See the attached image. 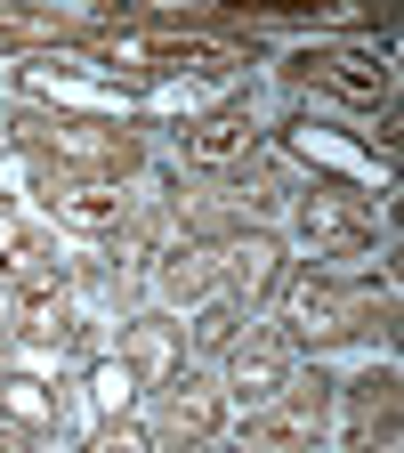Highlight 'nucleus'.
Returning a JSON list of instances; mask_svg holds the SVG:
<instances>
[{
  "instance_id": "21",
  "label": "nucleus",
  "mask_w": 404,
  "mask_h": 453,
  "mask_svg": "<svg viewBox=\"0 0 404 453\" xmlns=\"http://www.w3.org/2000/svg\"><path fill=\"white\" fill-rule=\"evenodd\" d=\"M89 453H154V445H146V437H138V429H130V421H122V429H113V421H105V429H97V445H89Z\"/></svg>"
},
{
  "instance_id": "4",
  "label": "nucleus",
  "mask_w": 404,
  "mask_h": 453,
  "mask_svg": "<svg viewBox=\"0 0 404 453\" xmlns=\"http://www.w3.org/2000/svg\"><path fill=\"white\" fill-rule=\"evenodd\" d=\"M226 388H235L251 413L275 405V396L292 388V340H283V332H251V340H235V349H226Z\"/></svg>"
},
{
  "instance_id": "17",
  "label": "nucleus",
  "mask_w": 404,
  "mask_h": 453,
  "mask_svg": "<svg viewBox=\"0 0 404 453\" xmlns=\"http://www.w3.org/2000/svg\"><path fill=\"white\" fill-rule=\"evenodd\" d=\"M122 365H130V372H170V332H162V324H138V340H130Z\"/></svg>"
},
{
  "instance_id": "18",
  "label": "nucleus",
  "mask_w": 404,
  "mask_h": 453,
  "mask_svg": "<svg viewBox=\"0 0 404 453\" xmlns=\"http://www.w3.org/2000/svg\"><path fill=\"white\" fill-rule=\"evenodd\" d=\"M162 226H170V219H122V259H154Z\"/></svg>"
},
{
  "instance_id": "19",
  "label": "nucleus",
  "mask_w": 404,
  "mask_h": 453,
  "mask_svg": "<svg viewBox=\"0 0 404 453\" xmlns=\"http://www.w3.org/2000/svg\"><path fill=\"white\" fill-rule=\"evenodd\" d=\"M194 340H202V349H235V308H202V324H194Z\"/></svg>"
},
{
  "instance_id": "14",
  "label": "nucleus",
  "mask_w": 404,
  "mask_h": 453,
  "mask_svg": "<svg viewBox=\"0 0 404 453\" xmlns=\"http://www.w3.org/2000/svg\"><path fill=\"white\" fill-rule=\"evenodd\" d=\"M0 413L25 421V429H49V421H57V396H49L41 380H0Z\"/></svg>"
},
{
  "instance_id": "6",
  "label": "nucleus",
  "mask_w": 404,
  "mask_h": 453,
  "mask_svg": "<svg viewBox=\"0 0 404 453\" xmlns=\"http://www.w3.org/2000/svg\"><path fill=\"white\" fill-rule=\"evenodd\" d=\"M364 324H372V300L339 292V283H300V300H292V332L300 340H348Z\"/></svg>"
},
{
  "instance_id": "1",
  "label": "nucleus",
  "mask_w": 404,
  "mask_h": 453,
  "mask_svg": "<svg viewBox=\"0 0 404 453\" xmlns=\"http://www.w3.org/2000/svg\"><path fill=\"white\" fill-rule=\"evenodd\" d=\"M25 146H41L65 179H122L138 170V138L113 130V122H89V113H57V122H17Z\"/></svg>"
},
{
  "instance_id": "3",
  "label": "nucleus",
  "mask_w": 404,
  "mask_h": 453,
  "mask_svg": "<svg viewBox=\"0 0 404 453\" xmlns=\"http://www.w3.org/2000/svg\"><path fill=\"white\" fill-rule=\"evenodd\" d=\"M316 429H324V380H316V388H300V380H292V396H275V405H259V413H251L243 453H308V445H316Z\"/></svg>"
},
{
  "instance_id": "13",
  "label": "nucleus",
  "mask_w": 404,
  "mask_h": 453,
  "mask_svg": "<svg viewBox=\"0 0 404 453\" xmlns=\"http://www.w3.org/2000/svg\"><path fill=\"white\" fill-rule=\"evenodd\" d=\"M210 251H170V267H162V300H202L210 292Z\"/></svg>"
},
{
  "instance_id": "2",
  "label": "nucleus",
  "mask_w": 404,
  "mask_h": 453,
  "mask_svg": "<svg viewBox=\"0 0 404 453\" xmlns=\"http://www.w3.org/2000/svg\"><path fill=\"white\" fill-rule=\"evenodd\" d=\"M97 49L113 57V65H138V73H210V65H243L235 41L187 33V25H130V33H105Z\"/></svg>"
},
{
  "instance_id": "11",
  "label": "nucleus",
  "mask_w": 404,
  "mask_h": 453,
  "mask_svg": "<svg viewBox=\"0 0 404 453\" xmlns=\"http://www.w3.org/2000/svg\"><path fill=\"white\" fill-rule=\"evenodd\" d=\"M0 283H9V292H57V283H65V259L49 243H33V235H17L0 251Z\"/></svg>"
},
{
  "instance_id": "8",
  "label": "nucleus",
  "mask_w": 404,
  "mask_h": 453,
  "mask_svg": "<svg viewBox=\"0 0 404 453\" xmlns=\"http://www.w3.org/2000/svg\"><path fill=\"white\" fill-rule=\"evenodd\" d=\"M218 429V388L210 380H170V396H162V437H179V445H202Z\"/></svg>"
},
{
  "instance_id": "10",
  "label": "nucleus",
  "mask_w": 404,
  "mask_h": 453,
  "mask_svg": "<svg viewBox=\"0 0 404 453\" xmlns=\"http://www.w3.org/2000/svg\"><path fill=\"white\" fill-rule=\"evenodd\" d=\"M210 259H226V275H235V292H251V300L283 283V251H275L267 235H235L226 251H210Z\"/></svg>"
},
{
  "instance_id": "5",
  "label": "nucleus",
  "mask_w": 404,
  "mask_h": 453,
  "mask_svg": "<svg viewBox=\"0 0 404 453\" xmlns=\"http://www.w3.org/2000/svg\"><path fill=\"white\" fill-rule=\"evenodd\" d=\"M300 81L348 97V105H388V65L364 57V49H316V57H300Z\"/></svg>"
},
{
  "instance_id": "22",
  "label": "nucleus",
  "mask_w": 404,
  "mask_h": 453,
  "mask_svg": "<svg viewBox=\"0 0 404 453\" xmlns=\"http://www.w3.org/2000/svg\"><path fill=\"white\" fill-rule=\"evenodd\" d=\"M9 243H17V211L0 203V251H9Z\"/></svg>"
},
{
  "instance_id": "16",
  "label": "nucleus",
  "mask_w": 404,
  "mask_h": 453,
  "mask_svg": "<svg viewBox=\"0 0 404 453\" xmlns=\"http://www.w3.org/2000/svg\"><path fill=\"white\" fill-rule=\"evenodd\" d=\"M25 332H33V340H49V349H73V340H81V324H73V308H57V300H41Z\"/></svg>"
},
{
  "instance_id": "15",
  "label": "nucleus",
  "mask_w": 404,
  "mask_h": 453,
  "mask_svg": "<svg viewBox=\"0 0 404 453\" xmlns=\"http://www.w3.org/2000/svg\"><path fill=\"white\" fill-rule=\"evenodd\" d=\"M130 388H138V372H130V365H97V372H89L97 413H122V405H130Z\"/></svg>"
},
{
  "instance_id": "9",
  "label": "nucleus",
  "mask_w": 404,
  "mask_h": 453,
  "mask_svg": "<svg viewBox=\"0 0 404 453\" xmlns=\"http://www.w3.org/2000/svg\"><path fill=\"white\" fill-rule=\"evenodd\" d=\"M179 138H187V162H202V170L243 162L251 154V113H202V122H187Z\"/></svg>"
},
{
  "instance_id": "7",
  "label": "nucleus",
  "mask_w": 404,
  "mask_h": 453,
  "mask_svg": "<svg viewBox=\"0 0 404 453\" xmlns=\"http://www.w3.org/2000/svg\"><path fill=\"white\" fill-rule=\"evenodd\" d=\"M41 203L65 219V226H122L130 219V195H113L105 179H65V170L41 179Z\"/></svg>"
},
{
  "instance_id": "20",
  "label": "nucleus",
  "mask_w": 404,
  "mask_h": 453,
  "mask_svg": "<svg viewBox=\"0 0 404 453\" xmlns=\"http://www.w3.org/2000/svg\"><path fill=\"white\" fill-rule=\"evenodd\" d=\"M49 33H65V25H49V17H0V49H17V41H49Z\"/></svg>"
},
{
  "instance_id": "12",
  "label": "nucleus",
  "mask_w": 404,
  "mask_h": 453,
  "mask_svg": "<svg viewBox=\"0 0 404 453\" xmlns=\"http://www.w3.org/2000/svg\"><path fill=\"white\" fill-rule=\"evenodd\" d=\"M308 235H324V243H339V251H356V243H364V219L339 203V195H316V203H308Z\"/></svg>"
}]
</instances>
